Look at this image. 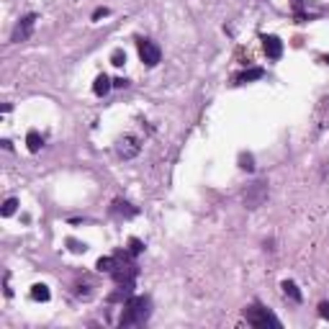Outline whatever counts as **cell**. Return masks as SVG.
Segmentation results:
<instances>
[{
  "label": "cell",
  "instance_id": "6da1fadb",
  "mask_svg": "<svg viewBox=\"0 0 329 329\" xmlns=\"http://www.w3.org/2000/svg\"><path fill=\"white\" fill-rule=\"evenodd\" d=\"M152 314V301L149 296H131L126 303H124V314L118 319L121 326H136V324H144Z\"/></svg>",
  "mask_w": 329,
  "mask_h": 329
},
{
  "label": "cell",
  "instance_id": "7a4b0ae2",
  "mask_svg": "<svg viewBox=\"0 0 329 329\" xmlns=\"http://www.w3.org/2000/svg\"><path fill=\"white\" fill-rule=\"evenodd\" d=\"M244 316H247V321L252 324V326H257V329H265V326H280V319L278 316H273L268 309H262V306H250L247 311H244Z\"/></svg>",
  "mask_w": 329,
  "mask_h": 329
},
{
  "label": "cell",
  "instance_id": "3957f363",
  "mask_svg": "<svg viewBox=\"0 0 329 329\" xmlns=\"http://www.w3.org/2000/svg\"><path fill=\"white\" fill-rule=\"evenodd\" d=\"M136 49H139V57H141V62H144L147 67L159 65L162 52H159V47H157L154 42H149V39H139V42H136Z\"/></svg>",
  "mask_w": 329,
  "mask_h": 329
},
{
  "label": "cell",
  "instance_id": "277c9868",
  "mask_svg": "<svg viewBox=\"0 0 329 329\" xmlns=\"http://www.w3.org/2000/svg\"><path fill=\"white\" fill-rule=\"evenodd\" d=\"M34 26H36V13H29V16H24V18L16 24V29H13V34H11V42H16V44L26 42V39L34 34Z\"/></svg>",
  "mask_w": 329,
  "mask_h": 329
},
{
  "label": "cell",
  "instance_id": "5b68a950",
  "mask_svg": "<svg viewBox=\"0 0 329 329\" xmlns=\"http://www.w3.org/2000/svg\"><path fill=\"white\" fill-rule=\"evenodd\" d=\"M139 149H141V144H139V139L136 136H124V139H118V154L124 157V159H131V157H136L139 154Z\"/></svg>",
  "mask_w": 329,
  "mask_h": 329
},
{
  "label": "cell",
  "instance_id": "8992f818",
  "mask_svg": "<svg viewBox=\"0 0 329 329\" xmlns=\"http://www.w3.org/2000/svg\"><path fill=\"white\" fill-rule=\"evenodd\" d=\"M136 265L134 262H124V265H116V270L111 273L116 278V283H134L136 280Z\"/></svg>",
  "mask_w": 329,
  "mask_h": 329
},
{
  "label": "cell",
  "instance_id": "52a82bcc",
  "mask_svg": "<svg viewBox=\"0 0 329 329\" xmlns=\"http://www.w3.org/2000/svg\"><path fill=\"white\" fill-rule=\"evenodd\" d=\"M262 49L268 59H280L283 57V42L278 36H262Z\"/></svg>",
  "mask_w": 329,
  "mask_h": 329
},
{
  "label": "cell",
  "instance_id": "ba28073f",
  "mask_svg": "<svg viewBox=\"0 0 329 329\" xmlns=\"http://www.w3.org/2000/svg\"><path fill=\"white\" fill-rule=\"evenodd\" d=\"M262 198H265V183H255L252 193L244 196V203H247V209H257L262 203Z\"/></svg>",
  "mask_w": 329,
  "mask_h": 329
},
{
  "label": "cell",
  "instance_id": "9c48e42d",
  "mask_svg": "<svg viewBox=\"0 0 329 329\" xmlns=\"http://www.w3.org/2000/svg\"><path fill=\"white\" fill-rule=\"evenodd\" d=\"M131 291H134V283H118V291H113L108 296V301H129Z\"/></svg>",
  "mask_w": 329,
  "mask_h": 329
},
{
  "label": "cell",
  "instance_id": "30bf717a",
  "mask_svg": "<svg viewBox=\"0 0 329 329\" xmlns=\"http://www.w3.org/2000/svg\"><path fill=\"white\" fill-rule=\"evenodd\" d=\"M111 85H113V80H108L106 75H98L95 83H93V93H95V95H106V93L111 90Z\"/></svg>",
  "mask_w": 329,
  "mask_h": 329
},
{
  "label": "cell",
  "instance_id": "8fae6325",
  "mask_svg": "<svg viewBox=\"0 0 329 329\" xmlns=\"http://www.w3.org/2000/svg\"><path fill=\"white\" fill-rule=\"evenodd\" d=\"M280 288H283V293H285L291 301L301 303V298H303V296H301V291H298V285H296L293 280H283V285H280Z\"/></svg>",
  "mask_w": 329,
  "mask_h": 329
},
{
  "label": "cell",
  "instance_id": "7c38bea8",
  "mask_svg": "<svg viewBox=\"0 0 329 329\" xmlns=\"http://www.w3.org/2000/svg\"><path fill=\"white\" fill-rule=\"evenodd\" d=\"M111 211L113 214H121V216H136V209L131 203H126V201H113Z\"/></svg>",
  "mask_w": 329,
  "mask_h": 329
},
{
  "label": "cell",
  "instance_id": "4fadbf2b",
  "mask_svg": "<svg viewBox=\"0 0 329 329\" xmlns=\"http://www.w3.org/2000/svg\"><path fill=\"white\" fill-rule=\"evenodd\" d=\"M265 75V70H260V67H252V70H247V72H242V75H237V83L242 85V83H252V80H260Z\"/></svg>",
  "mask_w": 329,
  "mask_h": 329
},
{
  "label": "cell",
  "instance_id": "5bb4252c",
  "mask_svg": "<svg viewBox=\"0 0 329 329\" xmlns=\"http://www.w3.org/2000/svg\"><path fill=\"white\" fill-rule=\"evenodd\" d=\"M116 265H118V262H116V257H113V255H106V257H100V260L95 262V268H98L100 273H113V270H116Z\"/></svg>",
  "mask_w": 329,
  "mask_h": 329
},
{
  "label": "cell",
  "instance_id": "9a60e30c",
  "mask_svg": "<svg viewBox=\"0 0 329 329\" xmlns=\"http://www.w3.org/2000/svg\"><path fill=\"white\" fill-rule=\"evenodd\" d=\"M26 144H29V152H39L42 149V136H39V131H29L26 134Z\"/></svg>",
  "mask_w": 329,
  "mask_h": 329
},
{
  "label": "cell",
  "instance_id": "2e32d148",
  "mask_svg": "<svg viewBox=\"0 0 329 329\" xmlns=\"http://www.w3.org/2000/svg\"><path fill=\"white\" fill-rule=\"evenodd\" d=\"M31 298H34V301H49V288H47L44 283H36V285L31 288Z\"/></svg>",
  "mask_w": 329,
  "mask_h": 329
},
{
  "label": "cell",
  "instance_id": "e0dca14e",
  "mask_svg": "<svg viewBox=\"0 0 329 329\" xmlns=\"http://www.w3.org/2000/svg\"><path fill=\"white\" fill-rule=\"evenodd\" d=\"M141 252H144V244H141L136 237H131V239H129V255L136 257V255H141Z\"/></svg>",
  "mask_w": 329,
  "mask_h": 329
},
{
  "label": "cell",
  "instance_id": "ac0fdd59",
  "mask_svg": "<svg viewBox=\"0 0 329 329\" xmlns=\"http://www.w3.org/2000/svg\"><path fill=\"white\" fill-rule=\"evenodd\" d=\"M16 209H18V201H16V198H8V201L3 203V211H0V214H3V216H13Z\"/></svg>",
  "mask_w": 329,
  "mask_h": 329
},
{
  "label": "cell",
  "instance_id": "d6986e66",
  "mask_svg": "<svg viewBox=\"0 0 329 329\" xmlns=\"http://www.w3.org/2000/svg\"><path fill=\"white\" fill-rule=\"evenodd\" d=\"M239 168H242V170H247V173H252V170H255V164H252V154H242V157H239Z\"/></svg>",
  "mask_w": 329,
  "mask_h": 329
},
{
  "label": "cell",
  "instance_id": "ffe728a7",
  "mask_svg": "<svg viewBox=\"0 0 329 329\" xmlns=\"http://www.w3.org/2000/svg\"><path fill=\"white\" fill-rule=\"evenodd\" d=\"M124 62H126V54H124V49H113V54H111V65L121 67Z\"/></svg>",
  "mask_w": 329,
  "mask_h": 329
},
{
  "label": "cell",
  "instance_id": "44dd1931",
  "mask_svg": "<svg viewBox=\"0 0 329 329\" xmlns=\"http://www.w3.org/2000/svg\"><path fill=\"white\" fill-rule=\"evenodd\" d=\"M319 316L321 319H329V301H321L319 303Z\"/></svg>",
  "mask_w": 329,
  "mask_h": 329
},
{
  "label": "cell",
  "instance_id": "7402d4cb",
  "mask_svg": "<svg viewBox=\"0 0 329 329\" xmlns=\"http://www.w3.org/2000/svg\"><path fill=\"white\" fill-rule=\"evenodd\" d=\"M67 244H70V250H72V252H85V244H80V242H75V239H70Z\"/></svg>",
  "mask_w": 329,
  "mask_h": 329
},
{
  "label": "cell",
  "instance_id": "603a6c76",
  "mask_svg": "<svg viewBox=\"0 0 329 329\" xmlns=\"http://www.w3.org/2000/svg\"><path fill=\"white\" fill-rule=\"evenodd\" d=\"M103 16H108V8H95V11H93V21H98V18H103Z\"/></svg>",
  "mask_w": 329,
  "mask_h": 329
},
{
  "label": "cell",
  "instance_id": "cb8c5ba5",
  "mask_svg": "<svg viewBox=\"0 0 329 329\" xmlns=\"http://www.w3.org/2000/svg\"><path fill=\"white\" fill-rule=\"evenodd\" d=\"M113 88H126V80H124V77H116V80H113Z\"/></svg>",
  "mask_w": 329,
  "mask_h": 329
},
{
  "label": "cell",
  "instance_id": "d4e9b609",
  "mask_svg": "<svg viewBox=\"0 0 329 329\" xmlns=\"http://www.w3.org/2000/svg\"><path fill=\"white\" fill-rule=\"evenodd\" d=\"M321 62H324V65H329V54H324V57H321Z\"/></svg>",
  "mask_w": 329,
  "mask_h": 329
}]
</instances>
